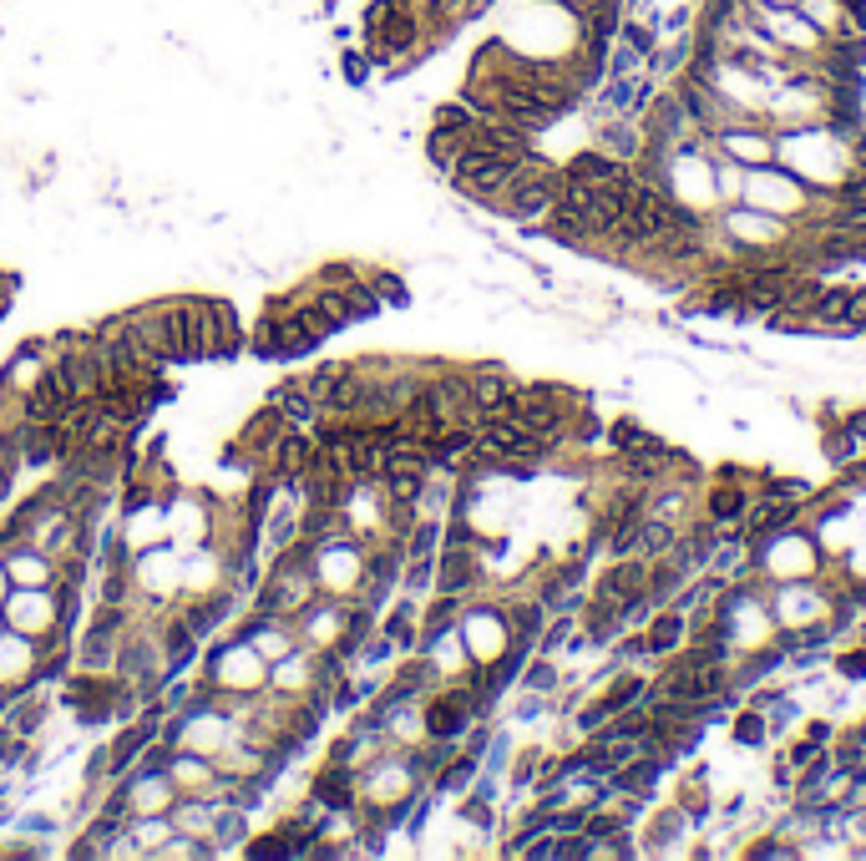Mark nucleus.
<instances>
[{
	"label": "nucleus",
	"mask_w": 866,
	"mask_h": 861,
	"mask_svg": "<svg viewBox=\"0 0 866 861\" xmlns=\"http://www.w3.org/2000/svg\"><path fill=\"white\" fill-rule=\"evenodd\" d=\"M365 553H370V547L350 527H335L330 537H314L309 542V568H314L320 593L360 598V588H365Z\"/></svg>",
	"instance_id": "f257e3e1"
},
{
	"label": "nucleus",
	"mask_w": 866,
	"mask_h": 861,
	"mask_svg": "<svg viewBox=\"0 0 866 861\" xmlns=\"http://www.w3.org/2000/svg\"><path fill=\"white\" fill-rule=\"evenodd\" d=\"M203 689L208 694H239V699H259L269 689V659L249 644V639H228L213 649L208 669H203Z\"/></svg>",
	"instance_id": "f03ea898"
},
{
	"label": "nucleus",
	"mask_w": 866,
	"mask_h": 861,
	"mask_svg": "<svg viewBox=\"0 0 866 861\" xmlns=\"http://www.w3.org/2000/svg\"><path fill=\"white\" fill-rule=\"evenodd\" d=\"M6 623L16 634H31L36 644L51 639V634H66V593L56 583H41V588H11L6 593Z\"/></svg>",
	"instance_id": "7ed1b4c3"
},
{
	"label": "nucleus",
	"mask_w": 866,
	"mask_h": 861,
	"mask_svg": "<svg viewBox=\"0 0 866 861\" xmlns=\"http://www.w3.org/2000/svg\"><path fill=\"white\" fill-rule=\"evenodd\" d=\"M132 583L137 593H147L152 603H178L183 598V553L163 537V542H152L137 553L132 563Z\"/></svg>",
	"instance_id": "20e7f679"
},
{
	"label": "nucleus",
	"mask_w": 866,
	"mask_h": 861,
	"mask_svg": "<svg viewBox=\"0 0 866 861\" xmlns=\"http://www.w3.org/2000/svg\"><path fill=\"white\" fill-rule=\"evenodd\" d=\"M127 816H168L173 801H178V786H173V775L163 770V760H142L127 770V780L117 786Z\"/></svg>",
	"instance_id": "39448f33"
},
{
	"label": "nucleus",
	"mask_w": 866,
	"mask_h": 861,
	"mask_svg": "<svg viewBox=\"0 0 866 861\" xmlns=\"http://www.w3.org/2000/svg\"><path fill=\"white\" fill-rule=\"evenodd\" d=\"M461 644H466L471 664H497L517 639H512V623L502 608H471L461 618Z\"/></svg>",
	"instance_id": "423d86ee"
},
{
	"label": "nucleus",
	"mask_w": 866,
	"mask_h": 861,
	"mask_svg": "<svg viewBox=\"0 0 866 861\" xmlns=\"http://www.w3.org/2000/svg\"><path fill=\"white\" fill-rule=\"evenodd\" d=\"M36 664H41V644L31 634H16L6 629L0 634V694H21V689H36Z\"/></svg>",
	"instance_id": "0eeeda50"
},
{
	"label": "nucleus",
	"mask_w": 866,
	"mask_h": 861,
	"mask_svg": "<svg viewBox=\"0 0 866 861\" xmlns=\"http://www.w3.org/2000/svg\"><path fill=\"white\" fill-rule=\"evenodd\" d=\"M0 568H6L11 588H41V583H56V558L46 553L41 542L31 537H16L0 547Z\"/></svg>",
	"instance_id": "6e6552de"
},
{
	"label": "nucleus",
	"mask_w": 866,
	"mask_h": 861,
	"mask_svg": "<svg viewBox=\"0 0 866 861\" xmlns=\"http://www.w3.org/2000/svg\"><path fill=\"white\" fill-rule=\"evenodd\" d=\"M466 396H471V411H477V426H482L487 416L512 411V401H517V385L507 380V370L482 365V370H471V375H466Z\"/></svg>",
	"instance_id": "1a4fd4ad"
},
{
	"label": "nucleus",
	"mask_w": 866,
	"mask_h": 861,
	"mask_svg": "<svg viewBox=\"0 0 866 861\" xmlns=\"http://www.w3.org/2000/svg\"><path fill=\"white\" fill-rule=\"evenodd\" d=\"M46 365H51V345H21L6 365H0V396L6 401H21L26 390H36L46 380Z\"/></svg>",
	"instance_id": "9d476101"
},
{
	"label": "nucleus",
	"mask_w": 866,
	"mask_h": 861,
	"mask_svg": "<svg viewBox=\"0 0 866 861\" xmlns=\"http://www.w3.org/2000/svg\"><path fill=\"white\" fill-rule=\"evenodd\" d=\"M244 639L274 664V659H284L289 649H299V634H294V618H279V613H249L244 618Z\"/></svg>",
	"instance_id": "9b49d317"
},
{
	"label": "nucleus",
	"mask_w": 866,
	"mask_h": 861,
	"mask_svg": "<svg viewBox=\"0 0 866 861\" xmlns=\"http://www.w3.org/2000/svg\"><path fill=\"white\" fill-rule=\"evenodd\" d=\"M269 406L294 426V431H309L314 421H320L325 411H320V401H314V390L304 385V380H284V385H274L269 390Z\"/></svg>",
	"instance_id": "f8f14e48"
},
{
	"label": "nucleus",
	"mask_w": 866,
	"mask_h": 861,
	"mask_svg": "<svg viewBox=\"0 0 866 861\" xmlns=\"http://www.w3.org/2000/svg\"><path fill=\"white\" fill-rule=\"evenodd\" d=\"M284 431H289V421H284L274 406H259V411L249 416V426H244V436H239V441H244V451H249L254 461H269V451L279 446V436H284Z\"/></svg>",
	"instance_id": "ddd939ff"
},
{
	"label": "nucleus",
	"mask_w": 866,
	"mask_h": 861,
	"mask_svg": "<svg viewBox=\"0 0 866 861\" xmlns=\"http://www.w3.org/2000/svg\"><path fill=\"white\" fill-rule=\"evenodd\" d=\"M173 831H178L173 816H127V846H132V856H157V851L168 846Z\"/></svg>",
	"instance_id": "4468645a"
},
{
	"label": "nucleus",
	"mask_w": 866,
	"mask_h": 861,
	"mask_svg": "<svg viewBox=\"0 0 866 861\" xmlns=\"http://www.w3.org/2000/svg\"><path fill=\"white\" fill-rule=\"evenodd\" d=\"M208 345L213 355H233V345H239V320H233V304L223 299H208Z\"/></svg>",
	"instance_id": "2eb2a0df"
},
{
	"label": "nucleus",
	"mask_w": 866,
	"mask_h": 861,
	"mask_svg": "<svg viewBox=\"0 0 866 861\" xmlns=\"http://www.w3.org/2000/svg\"><path fill=\"white\" fill-rule=\"evenodd\" d=\"M796 522V502H785V497H765L750 517H745V527H750V537H770V532H780V527H791Z\"/></svg>",
	"instance_id": "dca6fc26"
},
{
	"label": "nucleus",
	"mask_w": 866,
	"mask_h": 861,
	"mask_svg": "<svg viewBox=\"0 0 866 861\" xmlns=\"http://www.w3.org/2000/svg\"><path fill=\"white\" fill-rule=\"evenodd\" d=\"M603 598H608V603H623V608H628V603H639V598H644V563H634V568H628V563L613 568V573L603 578Z\"/></svg>",
	"instance_id": "f3484780"
},
{
	"label": "nucleus",
	"mask_w": 866,
	"mask_h": 861,
	"mask_svg": "<svg viewBox=\"0 0 866 861\" xmlns=\"http://www.w3.org/2000/svg\"><path fill=\"white\" fill-rule=\"evenodd\" d=\"M720 142H725V152H730L735 163H755V168H765V163H770V142H765V137H755V132H725Z\"/></svg>",
	"instance_id": "a211bd4d"
},
{
	"label": "nucleus",
	"mask_w": 866,
	"mask_h": 861,
	"mask_svg": "<svg viewBox=\"0 0 866 861\" xmlns=\"http://www.w3.org/2000/svg\"><path fill=\"white\" fill-rule=\"evenodd\" d=\"M669 547H674V532H669V522H664V517H654V522H644V527H639V553H644L649 563H659V558L669 553Z\"/></svg>",
	"instance_id": "6ab92c4d"
},
{
	"label": "nucleus",
	"mask_w": 866,
	"mask_h": 861,
	"mask_svg": "<svg viewBox=\"0 0 866 861\" xmlns=\"http://www.w3.org/2000/svg\"><path fill=\"white\" fill-rule=\"evenodd\" d=\"M380 634H385L390 644H396V649H401V644L411 649V644H416V608H411V603H401L396 613L385 618V629H380Z\"/></svg>",
	"instance_id": "aec40b11"
},
{
	"label": "nucleus",
	"mask_w": 866,
	"mask_h": 861,
	"mask_svg": "<svg viewBox=\"0 0 866 861\" xmlns=\"http://www.w3.org/2000/svg\"><path fill=\"white\" fill-rule=\"evenodd\" d=\"M679 634H684V613L674 608V613H664V618L654 623V634L644 639V649H654V654H664V649H674V644H679Z\"/></svg>",
	"instance_id": "412c9836"
},
{
	"label": "nucleus",
	"mask_w": 866,
	"mask_h": 861,
	"mask_svg": "<svg viewBox=\"0 0 866 861\" xmlns=\"http://www.w3.org/2000/svg\"><path fill=\"white\" fill-rule=\"evenodd\" d=\"M831 330H836V335L866 330V289H846V309H841V320H836Z\"/></svg>",
	"instance_id": "4be33fe9"
},
{
	"label": "nucleus",
	"mask_w": 866,
	"mask_h": 861,
	"mask_svg": "<svg viewBox=\"0 0 866 861\" xmlns=\"http://www.w3.org/2000/svg\"><path fill=\"white\" fill-rule=\"evenodd\" d=\"M365 279H370V289H375L380 304H406V284L396 274H365Z\"/></svg>",
	"instance_id": "5701e85b"
},
{
	"label": "nucleus",
	"mask_w": 866,
	"mask_h": 861,
	"mask_svg": "<svg viewBox=\"0 0 866 861\" xmlns=\"http://www.w3.org/2000/svg\"><path fill=\"white\" fill-rule=\"evenodd\" d=\"M553 684H558L553 664H532V669H527V689H553Z\"/></svg>",
	"instance_id": "b1692460"
},
{
	"label": "nucleus",
	"mask_w": 866,
	"mask_h": 861,
	"mask_svg": "<svg viewBox=\"0 0 866 861\" xmlns=\"http://www.w3.org/2000/svg\"><path fill=\"white\" fill-rule=\"evenodd\" d=\"M740 507H745V497H740V492H720V497H715V517H735Z\"/></svg>",
	"instance_id": "393cba45"
},
{
	"label": "nucleus",
	"mask_w": 866,
	"mask_h": 861,
	"mask_svg": "<svg viewBox=\"0 0 866 861\" xmlns=\"http://www.w3.org/2000/svg\"><path fill=\"white\" fill-rule=\"evenodd\" d=\"M740 740H760V720H755V715L740 720Z\"/></svg>",
	"instance_id": "a878e982"
},
{
	"label": "nucleus",
	"mask_w": 866,
	"mask_h": 861,
	"mask_svg": "<svg viewBox=\"0 0 866 861\" xmlns=\"http://www.w3.org/2000/svg\"><path fill=\"white\" fill-rule=\"evenodd\" d=\"M851 436H866V416H851Z\"/></svg>",
	"instance_id": "bb28decb"
},
{
	"label": "nucleus",
	"mask_w": 866,
	"mask_h": 861,
	"mask_svg": "<svg viewBox=\"0 0 866 861\" xmlns=\"http://www.w3.org/2000/svg\"><path fill=\"white\" fill-rule=\"evenodd\" d=\"M6 593H11V578H6V568H0V603H6Z\"/></svg>",
	"instance_id": "cd10ccee"
},
{
	"label": "nucleus",
	"mask_w": 866,
	"mask_h": 861,
	"mask_svg": "<svg viewBox=\"0 0 866 861\" xmlns=\"http://www.w3.org/2000/svg\"><path fill=\"white\" fill-rule=\"evenodd\" d=\"M6 629H11V623H6V608H0V634H6Z\"/></svg>",
	"instance_id": "c85d7f7f"
}]
</instances>
